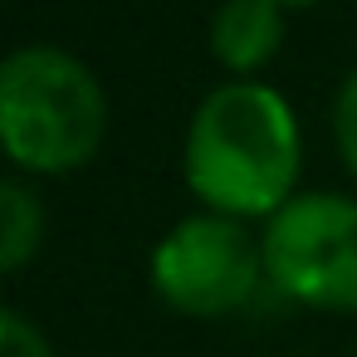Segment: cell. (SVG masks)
I'll return each mask as SVG.
<instances>
[{"label":"cell","instance_id":"1","mask_svg":"<svg viewBox=\"0 0 357 357\" xmlns=\"http://www.w3.org/2000/svg\"><path fill=\"white\" fill-rule=\"evenodd\" d=\"M303 176V128L294 103L264 79L215 84L186 118L181 181L201 211L264 225Z\"/></svg>","mask_w":357,"mask_h":357},{"label":"cell","instance_id":"2","mask_svg":"<svg viewBox=\"0 0 357 357\" xmlns=\"http://www.w3.org/2000/svg\"><path fill=\"white\" fill-rule=\"evenodd\" d=\"M108 142V89L64 45H15L0 59V147L15 176H74Z\"/></svg>","mask_w":357,"mask_h":357},{"label":"cell","instance_id":"3","mask_svg":"<svg viewBox=\"0 0 357 357\" xmlns=\"http://www.w3.org/2000/svg\"><path fill=\"white\" fill-rule=\"evenodd\" d=\"M147 284L181 318H230L269 289L259 230L215 211H191L147 250Z\"/></svg>","mask_w":357,"mask_h":357},{"label":"cell","instance_id":"4","mask_svg":"<svg viewBox=\"0 0 357 357\" xmlns=\"http://www.w3.org/2000/svg\"><path fill=\"white\" fill-rule=\"evenodd\" d=\"M264 279L284 303L313 313H357V196L298 191L259 225Z\"/></svg>","mask_w":357,"mask_h":357},{"label":"cell","instance_id":"5","mask_svg":"<svg viewBox=\"0 0 357 357\" xmlns=\"http://www.w3.org/2000/svg\"><path fill=\"white\" fill-rule=\"evenodd\" d=\"M289 10L279 0H220L206 25V50L230 79H259L289 35Z\"/></svg>","mask_w":357,"mask_h":357},{"label":"cell","instance_id":"6","mask_svg":"<svg viewBox=\"0 0 357 357\" xmlns=\"http://www.w3.org/2000/svg\"><path fill=\"white\" fill-rule=\"evenodd\" d=\"M45 235H50V211L40 186L15 172L0 176V269L20 274L45 250Z\"/></svg>","mask_w":357,"mask_h":357},{"label":"cell","instance_id":"7","mask_svg":"<svg viewBox=\"0 0 357 357\" xmlns=\"http://www.w3.org/2000/svg\"><path fill=\"white\" fill-rule=\"evenodd\" d=\"M328 132H333V152L342 162V172L357 181V64L337 79L333 103H328Z\"/></svg>","mask_w":357,"mask_h":357},{"label":"cell","instance_id":"8","mask_svg":"<svg viewBox=\"0 0 357 357\" xmlns=\"http://www.w3.org/2000/svg\"><path fill=\"white\" fill-rule=\"evenodd\" d=\"M0 357H59V352L25 308H6L0 313Z\"/></svg>","mask_w":357,"mask_h":357},{"label":"cell","instance_id":"9","mask_svg":"<svg viewBox=\"0 0 357 357\" xmlns=\"http://www.w3.org/2000/svg\"><path fill=\"white\" fill-rule=\"evenodd\" d=\"M284 10H308V6H328V0H279Z\"/></svg>","mask_w":357,"mask_h":357}]
</instances>
